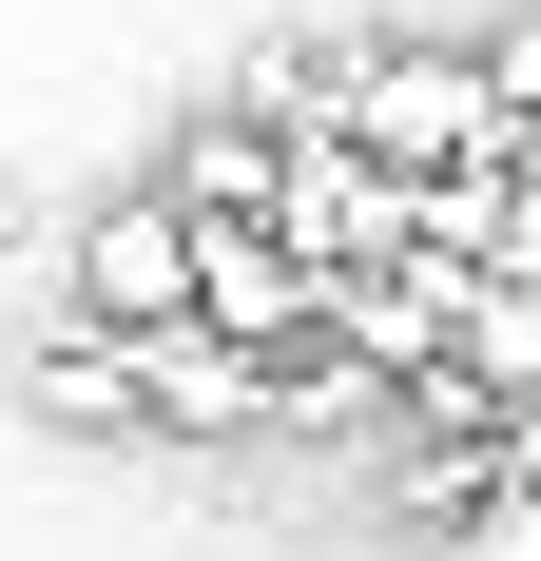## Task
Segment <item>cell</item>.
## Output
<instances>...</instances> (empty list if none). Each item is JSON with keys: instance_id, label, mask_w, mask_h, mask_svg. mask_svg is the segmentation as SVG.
I'll list each match as a JSON object with an SVG mask.
<instances>
[{"instance_id": "obj_3", "label": "cell", "mask_w": 541, "mask_h": 561, "mask_svg": "<svg viewBox=\"0 0 541 561\" xmlns=\"http://www.w3.org/2000/svg\"><path fill=\"white\" fill-rule=\"evenodd\" d=\"M58 290H78V330H174V310H194V214H174V194H97Z\"/></svg>"}, {"instance_id": "obj_2", "label": "cell", "mask_w": 541, "mask_h": 561, "mask_svg": "<svg viewBox=\"0 0 541 561\" xmlns=\"http://www.w3.org/2000/svg\"><path fill=\"white\" fill-rule=\"evenodd\" d=\"M252 214L290 232L310 272H387V252H406V174H368L329 116H290V136H270V194H252Z\"/></svg>"}, {"instance_id": "obj_5", "label": "cell", "mask_w": 541, "mask_h": 561, "mask_svg": "<svg viewBox=\"0 0 541 561\" xmlns=\"http://www.w3.org/2000/svg\"><path fill=\"white\" fill-rule=\"evenodd\" d=\"M20 407H39V426H116V446H136V348H116V330H39Z\"/></svg>"}, {"instance_id": "obj_4", "label": "cell", "mask_w": 541, "mask_h": 561, "mask_svg": "<svg viewBox=\"0 0 541 561\" xmlns=\"http://www.w3.org/2000/svg\"><path fill=\"white\" fill-rule=\"evenodd\" d=\"M194 330H232V348H310V330H329V272H310L270 214H194Z\"/></svg>"}, {"instance_id": "obj_6", "label": "cell", "mask_w": 541, "mask_h": 561, "mask_svg": "<svg viewBox=\"0 0 541 561\" xmlns=\"http://www.w3.org/2000/svg\"><path fill=\"white\" fill-rule=\"evenodd\" d=\"M445 561H541V484H464V504H445Z\"/></svg>"}, {"instance_id": "obj_1", "label": "cell", "mask_w": 541, "mask_h": 561, "mask_svg": "<svg viewBox=\"0 0 541 561\" xmlns=\"http://www.w3.org/2000/svg\"><path fill=\"white\" fill-rule=\"evenodd\" d=\"M310 116H329L368 174H503V156H522L464 39H368L348 78H310Z\"/></svg>"}]
</instances>
